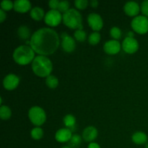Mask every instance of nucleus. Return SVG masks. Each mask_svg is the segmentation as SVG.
I'll return each instance as SVG.
<instances>
[{
    "label": "nucleus",
    "instance_id": "f257e3e1",
    "mask_svg": "<svg viewBox=\"0 0 148 148\" xmlns=\"http://www.w3.org/2000/svg\"><path fill=\"white\" fill-rule=\"evenodd\" d=\"M60 43L56 30L50 27L38 29L31 36L30 45L35 52L40 55H50L54 53Z\"/></svg>",
    "mask_w": 148,
    "mask_h": 148
},
{
    "label": "nucleus",
    "instance_id": "f03ea898",
    "mask_svg": "<svg viewBox=\"0 0 148 148\" xmlns=\"http://www.w3.org/2000/svg\"><path fill=\"white\" fill-rule=\"evenodd\" d=\"M32 69L33 72L38 76L47 77L52 72L53 64L46 56L38 55L36 56L32 62Z\"/></svg>",
    "mask_w": 148,
    "mask_h": 148
},
{
    "label": "nucleus",
    "instance_id": "7ed1b4c3",
    "mask_svg": "<svg viewBox=\"0 0 148 148\" xmlns=\"http://www.w3.org/2000/svg\"><path fill=\"white\" fill-rule=\"evenodd\" d=\"M35 58V51L31 46L21 45L14 49L13 59L16 63L20 65H26L33 62Z\"/></svg>",
    "mask_w": 148,
    "mask_h": 148
},
{
    "label": "nucleus",
    "instance_id": "20e7f679",
    "mask_svg": "<svg viewBox=\"0 0 148 148\" xmlns=\"http://www.w3.org/2000/svg\"><path fill=\"white\" fill-rule=\"evenodd\" d=\"M64 23L67 27L73 29H82V17L79 11L75 8H70L62 15Z\"/></svg>",
    "mask_w": 148,
    "mask_h": 148
},
{
    "label": "nucleus",
    "instance_id": "39448f33",
    "mask_svg": "<svg viewBox=\"0 0 148 148\" xmlns=\"http://www.w3.org/2000/svg\"><path fill=\"white\" fill-rule=\"evenodd\" d=\"M28 117L31 122L36 126H40L46 119L44 110L40 106H33L28 111Z\"/></svg>",
    "mask_w": 148,
    "mask_h": 148
},
{
    "label": "nucleus",
    "instance_id": "423d86ee",
    "mask_svg": "<svg viewBox=\"0 0 148 148\" xmlns=\"http://www.w3.org/2000/svg\"><path fill=\"white\" fill-rule=\"evenodd\" d=\"M131 25L133 30L140 34L148 31V19L145 15H137L132 19Z\"/></svg>",
    "mask_w": 148,
    "mask_h": 148
},
{
    "label": "nucleus",
    "instance_id": "0eeeda50",
    "mask_svg": "<svg viewBox=\"0 0 148 148\" xmlns=\"http://www.w3.org/2000/svg\"><path fill=\"white\" fill-rule=\"evenodd\" d=\"M62 15L58 10H51L46 12L44 17V21L50 26H56L61 23Z\"/></svg>",
    "mask_w": 148,
    "mask_h": 148
},
{
    "label": "nucleus",
    "instance_id": "6e6552de",
    "mask_svg": "<svg viewBox=\"0 0 148 148\" xmlns=\"http://www.w3.org/2000/svg\"><path fill=\"white\" fill-rule=\"evenodd\" d=\"M62 40H61V45H62V49L66 52H72L76 47V43L74 38L68 35L66 33H62L61 35Z\"/></svg>",
    "mask_w": 148,
    "mask_h": 148
},
{
    "label": "nucleus",
    "instance_id": "1a4fd4ad",
    "mask_svg": "<svg viewBox=\"0 0 148 148\" xmlns=\"http://www.w3.org/2000/svg\"><path fill=\"white\" fill-rule=\"evenodd\" d=\"M88 22L91 28L95 31H99L103 25L102 17L97 13H90L88 16Z\"/></svg>",
    "mask_w": 148,
    "mask_h": 148
},
{
    "label": "nucleus",
    "instance_id": "9d476101",
    "mask_svg": "<svg viewBox=\"0 0 148 148\" xmlns=\"http://www.w3.org/2000/svg\"><path fill=\"white\" fill-rule=\"evenodd\" d=\"M122 49L128 53H134L139 49L138 41L134 38L127 36L122 42Z\"/></svg>",
    "mask_w": 148,
    "mask_h": 148
},
{
    "label": "nucleus",
    "instance_id": "9b49d317",
    "mask_svg": "<svg viewBox=\"0 0 148 148\" xmlns=\"http://www.w3.org/2000/svg\"><path fill=\"white\" fill-rule=\"evenodd\" d=\"M19 82H20L19 77L12 73L6 75L3 79V85L4 88L10 90L17 88V85H19Z\"/></svg>",
    "mask_w": 148,
    "mask_h": 148
},
{
    "label": "nucleus",
    "instance_id": "f8f14e48",
    "mask_svg": "<svg viewBox=\"0 0 148 148\" xmlns=\"http://www.w3.org/2000/svg\"><path fill=\"white\" fill-rule=\"evenodd\" d=\"M103 49L108 54H116L118 53L121 49V43L116 39L107 40L103 45Z\"/></svg>",
    "mask_w": 148,
    "mask_h": 148
},
{
    "label": "nucleus",
    "instance_id": "ddd939ff",
    "mask_svg": "<svg viewBox=\"0 0 148 148\" xmlns=\"http://www.w3.org/2000/svg\"><path fill=\"white\" fill-rule=\"evenodd\" d=\"M72 131L69 128L59 129L55 134V139L59 143H66L72 137Z\"/></svg>",
    "mask_w": 148,
    "mask_h": 148
},
{
    "label": "nucleus",
    "instance_id": "4468645a",
    "mask_svg": "<svg viewBox=\"0 0 148 148\" xmlns=\"http://www.w3.org/2000/svg\"><path fill=\"white\" fill-rule=\"evenodd\" d=\"M98 134V130L93 126H88L82 132V138L86 142H90L92 143L94 140L97 137Z\"/></svg>",
    "mask_w": 148,
    "mask_h": 148
},
{
    "label": "nucleus",
    "instance_id": "2eb2a0df",
    "mask_svg": "<svg viewBox=\"0 0 148 148\" xmlns=\"http://www.w3.org/2000/svg\"><path fill=\"white\" fill-rule=\"evenodd\" d=\"M124 12L130 16L137 15L140 10V5L137 2L134 1H130L125 3L124 6Z\"/></svg>",
    "mask_w": 148,
    "mask_h": 148
},
{
    "label": "nucleus",
    "instance_id": "dca6fc26",
    "mask_svg": "<svg viewBox=\"0 0 148 148\" xmlns=\"http://www.w3.org/2000/svg\"><path fill=\"white\" fill-rule=\"evenodd\" d=\"M31 7V3L28 0H15L14 1V9L18 12H26Z\"/></svg>",
    "mask_w": 148,
    "mask_h": 148
},
{
    "label": "nucleus",
    "instance_id": "f3484780",
    "mask_svg": "<svg viewBox=\"0 0 148 148\" xmlns=\"http://www.w3.org/2000/svg\"><path fill=\"white\" fill-rule=\"evenodd\" d=\"M132 140L135 144L137 145H143L147 143V136L143 132H136L132 136Z\"/></svg>",
    "mask_w": 148,
    "mask_h": 148
},
{
    "label": "nucleus",
    "instance_id": "a211bd4d",
    "mask_svg": "<svg viewBox=\"0 0 148 148\" xmlns=\"http://www.w3.org/2000/svg\"><path fill=\"white\" fill-rule=\"evenodd\" d=\"M30 16L35 20H40L45 17L44 10L40 7H34L30 10Z\"/></svg>",
    "mask_w": 148,
    "mask_h": 148
},
{
    "label": "nucleus",
    "instance_id": "6ab92c4d",
    "mask_svg": "<svg viewBox=\"0 0 148 148\" xmlns=\"http://www.w3.org/2000/svg\"><path fill=\"white\" fill-rule=\"evenodd\" d=\"M63 121H64V124H65V126L67 127H69V130L71 131H74L75 130V124H76V119L75 117L72 114H66L63 119Z\"/></svg>",
    "mask_w": 148,
    "mask_h": 148
},
{
    "label": "nucleus",
    "instance_id": "aec40b11",
    "mask_svg": "<svg viewBox=\"0 0 148 148\" xmlns=\"http://www.w3.org/2000/svg\"><path fill=\"white\" fill-rule=\"evenodd\" d=\"M17 35L23 40H26L30 36V30L27 26L21 25L17 29Z\"/></svg>",
    "mask_w": 148,
    "mask_h": 148
},
{
    "label": "nucleus",
    "instance_id": "412c9836",
    "mask_svg": "<svg viewBox=\"0 0 148 148\" xmlns=\"http://www.w3.org/2000/svg\"><path fill=\"white\" fill-rule=\"evenodd\" d=\"M69 147L71 148H77L80 145L81 143H82V138L79 134H72V137H71L70 140L69 142Z\"/></svg>",
    "mask_w": 148,
    "mask_h": 148
},
{
    "label": "nucleus",
    "instance_id": "4be33fe9",
    "mask_svg": "<svg viewBox=\"0 0 148 148\" xmlns=\"http://www.w3.org/2000/svg\"><path fill=\"white\" fill-rule=\"evenodd\" d=\"M12 115V111L7 106L2 105L0 107V117L1 119H8Z\"/></svg>",
    "mask_w": 148,
    "mask_h": 148
},
{
    "label": "nucleus",
    "instance_id": "5701e85b",
    "mask_svg": "<svg viewBox=\"0 0 148 148\" xmlns=\"http://www.w3.org/2000/svg\"><path fill=\"white\" fill-rule=\"evenodd\" d=\"M46 84L49 88H56L59 85V79L54 75H49L46 79Z\"/></svg>",
    "mask_w": 148,
    "mask_h": 148
},
{
    "label": "nucleus",
    "instance_id": "b1692460",
    "mask_svg": "<svg viewBox=\"0 0 148 148\" xmlns=\"http://www.w3.org/2000/svg\"><path fill=\"white\" fill-rule=\"evenodd\" d=\"M101 33L99 32H92L88 36V42L91 45H95L99 43L100 40H101Z\"/></svg>",
    "mask_w": 148,
    "mask_h": 148
},
{
    "label": "nucleus",
    "instance_id": "393cba45",
    "mask_svg": "<svg viewBox=\"0 0 148 148\" xmlns=\"http://www.w3.org/2000/svg\"><path fill=\"white\" fill-rule=\"evenodd\" d=\"M31 137L34 140H40L43 135V131L40 127H35L31 130Z\"/></svg>",
    "mask_w": 148,
    "mask_h": 148
},
{
    "label": "nucleus",
    "instance_id": "a878e982",
    "mask_svg": "<svg viewBox=\"0 0 148 148\" xmlns=\"http://www.w3.org/2000/svg\"><path fill=\"white\" fill-rule=\"evenodd\" d=\"M74 36H75V39L78 41H84L86 39L87 34L86 32L82 29H77L74 33Z\"/></svg>",
    "mask_w": 148,
    "mask_h": 148
},
{
    "label": "nucleus",
    "instance_id": "bb28decb",
    "mask_svg": "<svg viewBox=\"0 0 148 148\" xmlns=\"http://www.w3.org/2000/svg\"><path fill=\"white\" fill-rule=\"evenodd\" d=\"M69 6H70V3L67 1V0H62V1H59V6H58V9L59 12H62L64 13L65 12L69 10Z\"/></svg>",
    "mask_w": 148,
    "mask_h": 148
},
{
    "label": "nucleus",
    "instance_id": "cd10ccee",
    "mask_svg": "<svg viewBox=\"0 0 148 148\" xmlns=\"http://www.w3.org/2000/svg\"><path fill=\"white\" fill-rule=\"evenodd\" d=\"M110 34L114 38H115L116 40L120 38L121 36V29L119 27H116V26H114L111 28L110 30Z\"/></svg>",
    "mask_w": 148,
    "mask_h": 148
},
{
    "label": "nucleus",
    "instance_id": "c85d7f7f",
    "mask_svg": "<svg viewBox=\"0 0 148 148\" xmlns=\"http://www.w3.org/2000/svg\"><path fill=\"white\" fill-rule=\"evenodd\" d=\"M1 7L3 10H10L14 7V2L10 0H4L1 2Z\"/></svg>",
    "mask_w": 148,
    "mask_h": 148
},
{
    "label": "nucleus",
    "instance_id": "c756f323",
    "mask_svg": "<svg viewBox=\"0 0 148 148\" xmlns=\"http://www.w3.org/2000/svg\"><path fill=\"white\" fill-rule=\"evenodd\" d=\"M75 5L76 6L77 8L82 10L88 7V0H75Z\"/></svg>",
    "mask_w": 148,
    "mask_h": 148
},
{
    "label": "nucleus",
    "instance_id": "7c9ffc66",
    "mask_svg": "<svg viewBox=\"0 0 148 148\" xmlns=\"http://www.w3.org/2000/svg\"><path fill=\"white\" fill-rule=\"evenodd\" d=\"M141 10L145 16H148V0H145L142 2Z\"/></svg>",
    "mask_w": 148,
    "mask_h": 148
},
{
    "label": "nucleus",
    "instance_id": "2f4dec72",
    "mask_svg": "<svg viewBox=\"0 0 148 148\" xmlns=\"http://www.w3.org/2000/svg\"><path fill=\"white\" fill-rule=\"evenodd\" d=\"M59 1H59V0H50L49 1V7L51 8V10H57Z\"/></svg>",
    "mask_w": 148,
    "mask_h": 148
},
{
    "label": "nucleus",
    "instance_id": "473e14b6",
    "mask_svg": "<svg viewBox=\"0 0 148 148\" xmlns=\"http://www.w3.org/2000/svg\"><path fill=\"white\" fill-rule=\"evenodd\" d=\"M6 17H7V14L4 12V10H3L2 9L0 10V22L2 23L4 20L6 19Z\"/></svg>",
    "mask_w": 148,
    "mask_h": 148
},
{
    "label": "nucleus",
    "instance_id": "72a5a7b5",
    "mask_svg": "<svg viewBox=\"0 0 148 148\" xmlns=\"http://www.w3.org/2000/svg\"><path fill=\"white\" fill-rule=\"evenodd\" d=\"M88 148H101V147H100V145L98 144V143L92 142V143H90L89 145H88Z\"/></svg>",
    "mask_w": 148,
    "mask_h": 148
},
{
    "label": "nucleus",
    "instance_id": "f704fd0d",
    "mask_svg": "<svg viewBox=\"0 0 148 148\" xmlns=\"http://www.w3.org/2000/svg\"><path fill=\"white\" fill-rule=\"evenodd\" d=\"M90 5L92 7H96L98 5V1L97 0H91L90 1Z\"/></svg>",
    "mask_w": 148,
    "mask_h": 148
},
{
    "label": "nucleus",
    "instance_id": "c9c22d12",
    "mask_svg": "<svg viewBox=\"0 0 148 148\" xmlns=\"http://www.w3.org/2000/svg\"><path fill=\"white\" fill-rule=\"evenodd\" d=\"M128 37H132L134 38V33L132 31H130L128 33Z\"/></svg>",
    "mask_w": 148,
    "mask_h": 148
},
{
    "label": "nucleus",
    "instance_id": "e433bc0d",
    "mask_svg": "<svg viewBox=\"0 0 148 148\" xmlns=\"http://www.w3.org/2000/svg\"><path fill=\"white\" fill-rule=\"evenodd\" d=\"M62 148H71V147H69V146H64V147H62Z\"/></svg>",
    "mask_w": 148,
    "mask_h": 148
},
{
    "label": "nucleus",
    "instance_id": "4c0bfd02",
    "mask_svg": "<svg viewBox=\"0 0 148 148\" xmlns=\"http://www.w3.org/2000/svg\"><path fill=\"white\" fill-rule=\"evenodd\" d=\"M145 148H148V143H146V145H145Z\"/></svg>",
    "mask_w": 148,
    "mask_h": 148
}]
</instances>
